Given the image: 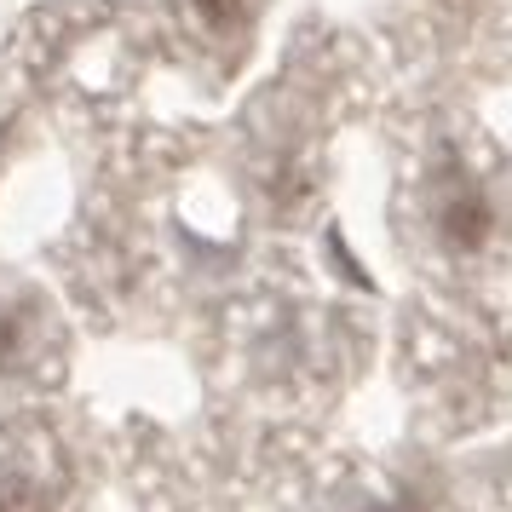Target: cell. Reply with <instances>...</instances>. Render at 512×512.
<instances>
[{"mask_svg":"<svg viewBox=\"0 0 512 512\" xmlns=\"http://www.w3.org/2000/svg\"><path fill=\"white\" fill-rule=\"evenodd\" d=\"M340 512H443V507L415 484H392V489H357Z\"/></svg>","mask_w":512,"mask_h":512,"instance_id":"cell-4","label":"cell"},{"mask_svg":"<svg viewBox=\"0 0 512 512\" xmlns=\"http://www.w3.org/2000/svg\"><path fill=\"white\" fill-rule=\"evenodd\" d=\"M409 213H415V242L438 265H478L507 236L512 196L478 156L443 150L438 162H426V173H420Z\"/></svg>","mask_w":512,"mask_h":512,"instance_id":"cell-1","label":"cell"},{"mask_svg":"<svg viewBox=\"0 0 512 512\" xmlns=\"http://www.w3.org/2000/svg\"><path fill=\"white\" fill-rule=\"evenodd\" d=\"M190 18L208 35H236L248 24V0H190Z\"/></svg>","mask_w":512,"mask_h":512,"instance_id":"cell-5","label":"cell"},{"mask_svg":"<svg viewBox=\"0 0 512 512\" xmlns=\"http://www.w3.org/2000/svg\"><path fill=\"white\" fill-rule=\"evenodd\" d=\"M81 466L64 426L47 415L0 420V512H75Z\"/></svg>","mask_w":512,"mask_h":512,"instance_id":"cell-3","label":"cell"},{"mask_svg":"<svg viewBox=\"0 0 512 512\" xmlns=\"http://www.w3.org/2000/svg\"><path fill=\"white\" fill-rule=\"evenodd\" d=\"M64 369H70V328L47 300V288H35L18 271H0V397L58 392Z\"/></svg>","mask_w":512,"mask_h":512,"instance_id":"cell-2","label":"cell"}]
</instances>
